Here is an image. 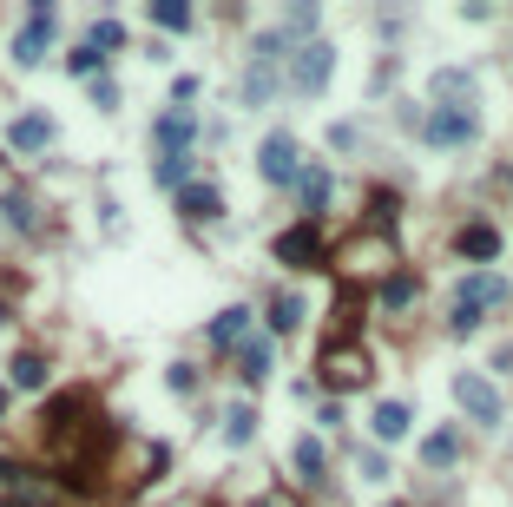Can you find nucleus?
I'll list each match as a JSON object with an SVG mask.
<instances>
[{
  "instance_id": "obj_8",
  "label": "nucleus",
  "mask_w": 513,
  "mask_h": 507,
  "mask_svg": "<svg viewBox=\"0 0 513 507\" xmlns=\"http://www.w3.org/2000/svg\"><path fill=\"white\" fill-rule=\"evenodd\" d=\"M474 132H481V119H474L467 106H435L428 119H421V139L441 145V152H448V145H467Z\"/></svg>"
},
{
  "instance_id": "obj_6",
  "label": "nucleus",
  "mask_w": 513,
  "mask_h": 507,
  "mask_svg": "<svg viewBox=\"0 0 513 507\" xmlns=\"http://www.w3.org/2000/svg\"><path fill=\"white\" fill-rule=\"evenodd\" d=\"M316 369H323V382H329V389H362V382L375 376L369 349H356V343H329V349H323V363H316Z\"/></svg>"
},
{
  "instance_id": "obj_3",
  "label": "nucleus",
  "mask_w": 513,
  "mask_h": 507,
  "mask_svg": "<svg viewBox=\"0 0 513 507\" xmlns=\"http://www.w3.org/2000/svg\"><path fill=\"white\" fill-rule=\"evenodd\" d=\"M329 73H336V47L329 40H296L290 47V86L296 93H323Z\"/></svg>"
},
{
  "instance_id": "obj_14",
  "label": "nucleus",
  "mask_w": 513,
  "mask_h": 507,
  "mask_svg": "<svg viewBox=\"0 0 513 507\" xmlns=\"http://www.w3.org/2000/svg\"><path fill=\"white\" fill-rule=\"evenodd\" d=\"M270 369H277V349H270V336H250V343L237 349V376L257 389V382H270Z\"/></svg>"
},
{
  "instance_id": "obj_35",
  "label": "nucleus",
  "mask_w": 513,
  "mask_h": 507,
  "mask_svg": "<svg viewBox=\"0 0 513 507\" xmlns=\"http://www.w3.org/2000/svg\"><path fill=\"white\" fill-rule=\"evenodd\" d=\"M20 475V468H14V461H0V481H14Z\"/></svg>"
},
{
  "instance_id": "obj_1",
  "label": "nucleus",
  "mask_w": 513,
  "mask_h": 507,
  "mask_svg": "<svg viewBox=\"0 0 513 507\" xmlns=\"http://www.w3.org/2000/svg\"><path fill=\"white\" fill-rule=\"evenodd\" d=\"M395 264H402V251H395L389 231H362V238H349L336 251V277H342V284H362V277H395Z\"/></svg>"
},
{
  "instance_id": "obj_37",
  "label": "nucleus",
  "mask_w": 513,
  "mask_h": 507,
  "mask_svg": "<svg viewBox=\"0 0 513 507\" xmlns=\"http://www.w3.org/2000/svg\"><path fill=\"white\" fill-rule=\"evenodd\" d=\"M0 323H7V303H0Z\"/></svg>"
},
{
  "instance_id": "obj_26",
  "label": "nucleus",
  "mask_w": 513,
  "mask_h": 507,
  "mask_svg": "<svg viewBox=\"0 0 513 507\" xmlns=\"http://www.w3.org/2000/svg\"><path fill=\"white\" fill-rule=\"evenodd\" d=\"M277 99V66H250L244 73V106H270Z\"/></svg>"
},
{
  "instance_id": "obj_39",
  "label": "nucleus",
  "mask_w": 513,
  "mask_h": 507,
  "mask_svg": "<svg viewBox=\"0 0 513 507\" xmlns=\"http://www.w3.org/2000/svg\"><path fill=\"white\" fill-rule=\"evenodd\" d=\"M507 185H513V172H507Z\"/></svg>"
},
{
  "instance_id": "obj_36",
  "label": "nucleus",
  "mask_w": 513,
  "mask_h": 507,
  "mask_svg": "<svg viewBox=\"0 0 513 507\" xmlns=\"http://www.w3.org/2000/svg\"><path fill=\"white\" fill-rule=\"evenodd\" d=\"M0 415H7V382H0Z\"/></svg>"
},
{
  "instance_id": "obj_25",
  "label": "nucleus",
  "mask_w": 513,
  "mask_h": 507,
  "mask_svg": "<svg viewBox=\"0 0 513 507\" xmlns=\"http://www.w3.org/2000/svg\"><path fill=\"white\" fill-rule=\"evenodd\" d=\"M250 435H257V409H250V402H231V409H224V442L244 448Z\"/></svg>"
},
{
  "instance_id": "obj_34",
  "label": "nucleus",
  "mask_w": 513,
  "mask_h": 507,
  "mask_svg": "<svg viewBox=\"0 0 513 507\" xmlns=\"http://www.w3.org/2000/svg\"><path fill=\"white\" fill-rule=\"evenodd\" d=\"M283 33H310V40H316V7H290V27H283Z\"/></svg>"
},
{
  "instance_id": "obj_18",
  "label": "nucleus",
  "mask_w": 513,
  "mask_h": 507,
  "mask_svg": "<svg viewBox=\"0 0 513 507\" xmlns=\"http://www.w3.org/2000/svg\"><path fill=\"white\" fill-rule=\"evenodd\" d=\"M290 461H296V481H303V488H316V481H323V468H329V448L316 442V435H303V442L290 448Z\"/></svg>"
},
{
  "instance_id": "obj_10",
  "label": "nucleus",
  "mask_w": 513,
  "mask_h": 507,
  "mask_svg": "<svg viewBox=\"0 0 513 507\" xmlns=\"http://www.w3.org/2000/svg\"><path fill=\"white\" fill-rule=\"evenodd\" d=\"M7 145H14L20 159H40V152L53 145V119L47 112H20L14 126H7Z\"/></svg>"
},
{
  "instance_id": "obj_19",
  "label": "nucleus",
  "mask_w": 513,
  "mask_h": 507,
  "mask_svg": "<svg viewBox=\"0 0 513 507\" xmlns=\"http://www.w3.org/2000/svg\"><path fill=\"white\" fill-rule=\"evenodd\" d=\"M461 257H474V264H494V257H500V231H494L487 218H474V224L461 231Z\"/></svg>"
},
{
  "instance_id": "obj_11",
  "label": "nucleus",
  "mask_w": 513,
  "mask_h": 507,
  "mask_svg": "<svg viewBox=\"0 0 513 507\" xmlns=\"http://www.w3.org/2000/svg\"><path fill=\"white\" fill-rule=\"evenodd\" d=\"M178 211H185L191 224H218V218H224V191H218V185H198V178H191V185L178 191Z\"/></svg>"
},
{
  "instance_id": "obj_32",
  "label": "nucleus",
  "mask_w": 513,
  "mask_h": 507,
  "mask_svg": "<svg viewBox=\"0 0 513 507\" xmlns=\"http://www.w3.org/2000/svg\"><path fill=\"white\" fill-rule=\"evenodd\" d=\"M93 106H99V112L119 106V80H112V73H99V80H93Z\"/></svg>"
},
{
  "instance_id": "obj_16",
  "label": "nucleus",
  "mask_w": 513,
  "mask_h": 507,
  "mask_svg": "<svg viewBox=\"0 0 513 507\" xmlns=\"http://www.w3.org/2000/svg\"><path fill=\"white\" fill-rule=\"evenodd\" d=\"M369 428H375V442H402L408 428H415V415H408V402H375Z\"/></svg>"
},
{
  "instance_id": "obj_2",
  "label": "nucleus",
  "mask_w": 513,
  "mask_h": 507,
  "mask_svg": "<svg viewBox=\"0 0 513 507\" xmlns=\"http://www.w3.org/2000/svg\"><path fill=\"white\" fill-rule=\"evenodd\" d=\"M513 290H507V277H494V270H474V277H461V290H454V303H448V330H481V317L487 310H500Z\"/></svg>"
},
{
  "instance_id": "obj_13",
  "label": "nucleus",
  "mask_w": 513,
  "mask_h": 507,
  "mask_svg": "<svg viewBox=\"0 0 513 507\" xmlns=\"http://www.w3.org/2000/svg\"><path fill=\"white\" fill-rule=\"evenodd\" d=\"M204 343H211V349H244L250 343V310H244V303H231V310L204 330Z\"/></svg>"
},
{
  "instance_id": "obj_38",
  "label": "nucleus",
  "mask_w": 513,
  "mask_h": 507,
  "mask_svg": "<svg viewBox=\"0 0 513 507\" xmlns=\"http://www.w3.org/2000/svg\"><path fill=\"white\" fill-rule=\"evenodd\" d=\"M0 507H14V501H0Z\"/></svg>"
},
{
  "instance_id": "obj_5",
  "label": "nucleus",
  "mask_w": 513,
  "mask_h": 507,
  "mask_svg": "<svg viewBox=\"0 0 513 507\" xmlns=\"http://www.w3.org/2000/svg\"><path fill=\"white\" fill-rule=\"evenodd\" d=\"M53 27H60V14H53L47 0H33V7H27V27L14 33V66H40V60H47Z\"/></svg>"
},
{
  "instance_id": "obj_29",
  "label": "nucleus",
  "mask_w": 513,
  "mask_h": 507,
  "mask_svg": "<svg viewBox=\"0 0 513 507\" xmlns=\"http://www.w3.org/2000/svg\"><path fill=\"white\" fill-rule=\"evenodd\" d=\"M66 66H73L79 80H99V73H106V53H99V47H73V53H66Z\"/></svg>"
},
{
  "instance_id": "obj_31",
  "label": "nucleus",
  "mask_w": 513,
  "mask_h": 507,
  "mask_svg": "<svg viewBox=\"0 0 513 507\" xmlns=\"http://www.w3.org/2000/svg\"><path fill=\"white\" fill-rule=\"evenodd\" d=\"M165 382H171V396H198V369H191V363H171Z\"/></svg>"
},
{
  "instance_id": "obj_24",
  "label": "nucleus",
  "mask_w": 513,
  "mask_h": 507,
  "mask_svg": "<svg viewBox=\"0 0 513 507\" xmlns=\"http://www.w3.org/2000/svg\"><path fill=\"white\" fill-rule=\"evenodd\" d=\"M296 323H303V297H296V290H277V297H270V330L290 336Z\"/></svg>"
},
{
  "instance_id": "obj_7",
  "label": "nucleus",
  "mask_w": 513,
  "mask_h": 507,
  "mask_svg": "<svg viewBox=\"0 0 513 507\" xmlns=\"http://www.w3.org/2000/svg\"><path fill=\"white\" fill-rule=\"evenodd\" d=\"M257 172H264V185H296V178H303V152H296L290 132H270V139L257 145Z\"/></svg>"
},
{
  "instance_id": "obj_33",
  "label": "nucleus",
  "mask_w": 513,
  "mask_h": 507,
  "mask_svg": "<svg viewBox=\"0 0 513 507\" xmlns=\"http://www.w3.org/2000/svg\"><path fill=\"white\" fill-rule=\"evenodd\" d=\"M356 468H362V481H389V461L375 455V448H369V455H356Z\"/></svg>"
},
{
  "instance_id": "obj_28",
  "label": "nucleus",
  "mask_w": 513,
  "mask_h": 507,
  "mask_svg": "<svg viewBox=\"0 0 513 507\" xmlns=\"http://www.w3.org/2000/svg\"><path fill=\"white\" fill-rule=\"evenodd\" d=\"M0 211H7V224H14V231H40V211H33V198H20V191H7V198H0Z\"/></svg>"
},
{
  "instance_id": "obj_30",
  "label": "nucleus",
  "mask_w": 513,
  "mask_h": 507,
  "mask_svg": "<svg viewBox=\"0 0 513 507\" xmlns=\"http://www.w3.org/2000/svg\"><path fill=\"white\" fill-rule=\"evenodd\" d=\"M86 47H99V53L125 47V27H119V20H93V33H86Z\"/></svg>"
},
{
  "instance_id": "obj_12",
  "label": "nucleus",
  "mask_w": 513,
  "mask_h": 507,
  "mask_svg": "<svg viewBox=\"0 0 513 507\" xmlns=\"http://www.w3.org/2000/svg\"><path fill=\"white\" fill-rule=\"evenodd\" d=\"M152 139L165 145V152H191V139H198V119H191V106H171L165 119L152 126Z\"/></svg>"
},
{
  "instance_id": "obj_23",
  "label": "nucleus",
  "mask_w": 513,
  "mask_h": 507,
  "mask_svg": "<svg viewBox=\"0 0 513 507\" xmlns=\"http://www.w3.org/2000/svg\"><path fill=\"white\" fill-rule=\"evenodd\" d=\"M415 277H408V270H395V277H382V310H389V317H402L408 303H415Z\"/></svg>"
},
{
  "instance_id": "obj_9",
  "label": "nucleus",
  "mask_w": 513,
  "mask_h": 507,
  "mask_svg": "<svg viewBox=\"0 0 513 507\" xmlns=\"http://www.w3.org/2000/svg\"><path fill=\"white\" fill-rule=\"evenodd\" d=\"M316 257H323V238H316V224L303 218V224H290L277 238V264H290V270H310Z\"/></svg>"
},
{
  "instance_id": "obj_21",
  "label": "nucleus",
  "mask_w": 513,
  "mask_h": 507,
  "mask_svg": "<svg viewBox=\"0 0 513 507\" xmlns=\"http://www.w3.org/2000/svg\"><path fill=\"white\" fill-rule=\"evenodd\" d=\"M296 198H303V211H310V224H316V211L329 205V172H323V165H303V178H296Z\"/></svg>"
},
{
  "instance_id": "obj_22",
  "label": "nucleus",
  "mask_w": 513,
  "mask_h": 507,
  "mask_svg": "<svg viewBox=\"0 0 513 507\" xmlns=\"http://www.w3.org/2000/svg\"><path fill=\"white\" fill-rule=\"evenodd\" d=\"M152 185H165V191H185V185H191V152H165V159L152 165Z\"/></svg>"
},
{
  "instance_id": "obj_20",
  "label": "nucleus",
  "mask_w": 513,
  "mask_h": 507,
  "mask_svg": "<svg viewBox=\"0 0 513 507\" xmlns=\"http://www.w3.org/2000/svg\"><path fill=\"white\" fill-rule=\"evenodd\" d=\"M454 455H461V428H435L421 442V468H454Z\"/></svg>"
},
{
  "instance_id": "obj_40",
  "label": "nucleus",
  "mask_w": 513,
  "mask_h": 507,
  "mask_svg": "<svg viewBox=\"0 0 513 507\" xmlns=\"http://www.w3.org/2000/svg\"><path fill=\"white\" fill-rule=\"evenodd\" d=\"M389 507H402V501H389Z\"/></svg>"
},
{
  "instance_id": "obj_4",
  "label": "nucleus",
  "mask_w": 513,
  "mask_h": 507,
  "mask_svg": "<svg viewBox=\"0 0 513 507\" xmlns=\"http://www.w3.org/2000/svg\"><path fill=\"white\" fill-rule=\"evenodd\" d=\"M454 402L467 409V422H481V428H500V415H507L500 389L481 376V369H467V376H454Z\"/></svg>"
},
{
  "instance_id": "obj_27",
  "label": "nucleus",
  "mask_w": 513,
  "mask_h": 507,
  "mask_svg": "<svg viewBox=\"0 0 513 507\" xmlns=\"http://www.w3.org/2000/svg\"><path fill=\"white\" fill-rule=\"evenodd\" d=\"M152 20L165 33H191V20H198V14H191V0H152Z\"/></svg>"
},
{
  "instance_id": "obj_17",
  "label": "nucleus",
  "mask_w": 513,
  "mask_h": 507,
  "mask_svg": "<svg viewBox=\"0 0 513 507\" xmlns=\"http://www.w3.org/2000/svg\"><path fill=\"white\" fill-rule=\"evenodd\" d=\"M7 369H14L7 382H14V389H27V396H33V389H47V376H53V363L40 356V349H20V356H14Z\"/></svg>"
},
{
  "instance_id": "obj_15",
  "label": "nucleus",
  "mask_w": 513,
  "mask_h": 507,
  "mask_svg": "<svg viewBox=\"0 0 513 507\" xmlns=\"http://www.w3.org/2000/svg\"><path fill=\"white\" fill-rule=\"evenodd\" d=\"M435 99L441 106H467L474 112V73H467V66H441L435 73Z\"/></svg>"
}]
</instances>
